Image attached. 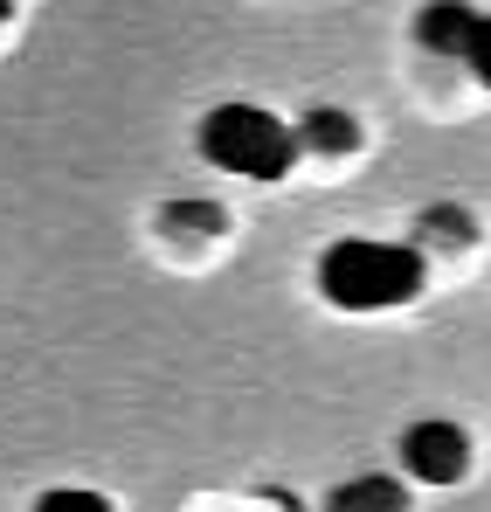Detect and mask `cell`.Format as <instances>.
Instances as JSON below:
<instances>
[{
  "label": "cell",
  "mask_w": 491,
  "mask_h": 512,
  "mask_svg": "<svg viewBox=\"0 0 491 512\" xmlns=\"http://www.w3.org/2000/svg\"><path fill=\"white\" fill-rule=\"evenodd\" d=\"M298 139H305L312 153H353V146H360V125H353V111H339V104H312L305 125H298Z\"/></svg>",
  "instance_id": "8992f818"
},
{
  "label": "cell",
  "mask_w": 491,
  "mask_h": 512,
  "mask_svg": "<svg viewBox=\"0 0 491 512\" xmlns=\"http://www.w3.org/2000/svg\"><path fill=\"white\" fill-rule=\"evenodd\" d=\"M415 291H422V250L409 243L346 236L319 256V298L339 312H388V305H409Z\"/></svg>",
  "instance_id": "6da1fadb"
},
{
  "label": "cell",
  "mask_w": 491,
  "mask_h": 512,
  "mask_svg": "<svg viewBox=\"0 0 491 512\" xmlns=\"http://www.w3.org/2000/svg\"><path fill=\"white\" fill-rule=\"evenodd\" d=\"M7 14H14V0H0V21H7Z\"/></svg>",
  "instance_id": "8fae6325"
},
{
  "label": "cell",
  "mask_w": 491,
  "mask_h": 512,
  "mask_svg": "<svg viewBox=\"0 0 491 512\" xmlns=\"http://www.w3.org/2000/svg\"><path fill=\"white\" fill-rule=\"evenodd\" d=\"M298 132L284 118H270L263 104H215L201 118V153L208 167L222 173H243V180H284L291 160H298Z\"/></svg>",
  "instance_id": "7a4b0ae2"
},
{
  "label": "cell",
  "mask_w": 491,
  "mask_h": 512,
  "mask_svg": "<svg viewBox=\"0 0 491 512\" xmlns=\"http://www.w3.org/2000/svg\"><path fill=\"white\" fill-rule=\"evenodd\" d=\"M35 512H111L104 492H83V485H56V492H42Z\"/></svg>",
  "instance_id": "ba28073f"
},
{
  "label": "cell",
  "mask_w": 491,
  "mask_h": 512,
  "mask_svg": "<svg viewBox=\"0 0 491 512\" xmlns=\"http://www.w3.org/2000/svg\"><path fill=\"white\" fill-rule=\"evenodd\" d=\"M326 512H409V485H402V478H381V471H367V478H346V485H332Z\"/></svg>",
  "instance_id": "5b68a950"
},
{
  "label": "cell",
  "mask_w": 491,
  "mask_h": 512,
  "mask_svg": "<svg viewBox=\"0 0 491 512\" xmlns=\"http://www.w3.org/2000/svg\"><path fill=\"white\" fill-rule=\"evenodd\" d=\"M478 21H485V14H478L471 0H429L422 21H415V35H422V49H436V56H471Z\"/></svg>",
  "instance_id": "277c9868"
},
{
  "label": "cell",
  "mask_w": 491,
  "mask_h": 512,
  "mask_svg": "<svg viewBox=\"0 0 491 512\" xmlns=\"http://www.w3.org/2000/svg\"><path fill=\"white\" fill-rule=\"evenodd\" d=\"M464 63H471V70H478V84L491 90V14L478 21V35H471V56H464Z\"/></svg>",
  "instance_id": "30bf717a"
},
{
  "label": "cell",
  "mask_w": 491,
  "mask_h": 512,
  "mask_svg": "<svg viewBox=\"0 0 491 512\" xmlns=\"http://www.w3.org/2000/svg\"><path fill=\"white\" fill-rule=\"evenodd\" d=\"M422 236H429V243H478V222H471L464 208H429V215H422Z\"/></svg>",
  "instance_id": "52a82bcc"
},
{
  "label": "cell",
  "mask_w": 491,
  "mask_h": 512,
  "mask_svg": "<svg viewBox=\"0 0 491 512\" xmlns=\"http://www.w3.org/2000/svg\"><path fill=\"white\" fill-rule=\"evenodd\" d=\"M402 464H409V478H422V485H457L471 471V436L457 423H443V416L409 423L402 429Z\"/></svg>",
  "instance_id": "3957f363"
},
{
  "label": "cell",
  "mask_w": 491,
  "mask_h": 512,
  "mask_svg": "<svg viewBox=\"0 0 491 512\" xmlns=\"http://www.w3.org/2000/svg\"><path fill=\"white\" fill-rule=\"evenodd\" d=\"M160 222H173V229H208V236H215V229H222L229 215H222L215 201H173V208H166Z\"/></svg>",
  "instance_id": "9c48e42d"
}]
</instances>
